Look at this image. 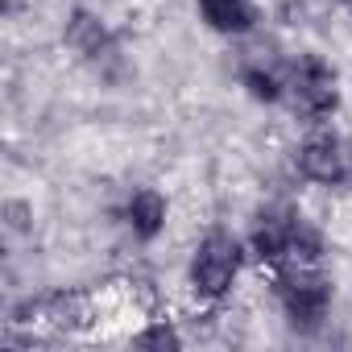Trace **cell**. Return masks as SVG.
Returning <instances> with one entry per match:
<instances>
[{"mask_svg":"<svg viewBox=\"0 0 352 352\" xmlns=\"http://www.w3.org/2000/svg\"><path fill=\"white\" fill-rule=\"evenodd\" d=\"M274 286H278V298H282V307H286V315L298 331H315L323 323L327 302H331L327 278H319L311 265H294V270L278 274Z\"/></svg>","mask_w":352,"mask_h":352,"instance_id":"6da1fadb","label":"cell"},{"mask_svg":"<svg viewBox=\"0 0 352 352\" xmlns=\"http://www.w3.org/2000/svg\"><path fill=\"white\" fill-rule=\"evenodd\" d=\"M286 91H290V104L302 120H323L336 112V75L315 58V54H302L294 67H290V79H286Z\"/></svg>","mask_w":352,"mask_h":352,"instance_id":"7a4b0ae2","label":"cell"},{"mask_svg":"<svg viewBox=\"0 0 352 352\" xmlns=\"http://www.w3.org/2000/svg\"><path fill=\"white\" fill-rule=\"evenodd\" d=\"M236 265H241L236 241H228V236H208V241L199 245L195 261H191V282H195L199 294L216 298V294H224V290L232 286Z\"/></svg>","mask_w":352,"mask_h":352,"instance_id":"3957f363","label":"cell"},{"mask_svg":"<svg viewBox=\"0 0 352 352\" xmlns=\"http://www.w3.org/2000/svg\"><path fill=\"white\" fill-rule=\"evenodd\" d=\"M298 170L315 183H340L348 179V153L336 137H311L298 145Z\"/></svg>","mask_w":352,"mask_h":352,"instance_id":"277c9868","label":"cell"},{"mask_svg":"<svg viewBox=\"0 0 352 352\" xmlns=\"http://www.w3.org/2000/svg\"><path fill=\"white\" fill-rule=\"evenodd\" d=\"M67 46H71L79 58H87V63H104V58L112 54V38H108V30H104L91 13H75V17H71V25H67Z\"/></svg>","mask_w":352,"mask_h":352,"instance_id":"5b68a950","label":"cell"},{"mask_svg":"<svg viewBox=\"0 0 352 352\" xmlns=\"http://www.w3.org/2000/svg\"><path fill=\"white\" fill-rule=\"evenodd\" d=\"M199 13L220 34H245L253 25V5L249 0H199Z\"/></svg>","mask_w":352,"mask_h":352,"instance_id":"8992f818","label":"cell"},{"mask_svg":"<svg viewBox=\"0 0 352 352\" xmlns=\"http://www.w3.org/2000/svg\"><path fill=\"white\" fill-rule=\"evenodd\" d=\"M253 253H257L261 261H286V257H290V220L265 216V220L253 228Z\"/></svg>","mask_w":352,"mask_h":352,"instance_id":"52a82bcc","label":"cell"},{"mask_svg":"<svg viewBox=\"0 0 352 352\" xmlns=\"http://www.w3.org/2000/svg\"><path fill=\"white\" fill-rule=\"evenodd\" d=\"M129 224H133V232L137 236H157L162 232V224H166V204H162V195L157 191H137L133 199H129Z\"/></svg>","mask_w":352,"mask_h":352,"instance_id":"ba28073f","label":"cell"},{"mask_svg":"<svg viewBox=\"0 0 352 352\" xmlns=\"http://www.w3.org/2000/svg\"><path fill=\"white\" fill-rule=\"evenodd\" d=\"M241 79H245V87H249L253 100H282V91H286V79L274 67H265L261 58H249L245 71H241Z\"/></svg>","mask_w":352,"mask_h":352,"instance_id":"9c48e42d","label":"cell"},{"mask_svg":"<svg viewBox=\"0 0 352 352\" xmlns=\"http://www.w3.org/2000/svg\"><path fill=\"white\" fill-rule=\"evenodd\" d=\"M137 344H141V348H179V336H174L170 327H153V331H145Z\"/></svg>","mask_w":352,"mask_h":352,"instance_id":"30bf717a","label":"cell"},{"mask_svg":"<svg viewBox=\"0 0 352 352\" xmlns=\"http://www.w3.org/2000/svg\"><path fill=\"white\" fill-rule=\"evenodd\" d=\"M340 5H348V9H352V0H340Z\"/></svg>","mask_w":352,"mask_h":352,"instance_id":"8fae6325","label":"cell"}]
</instances>
